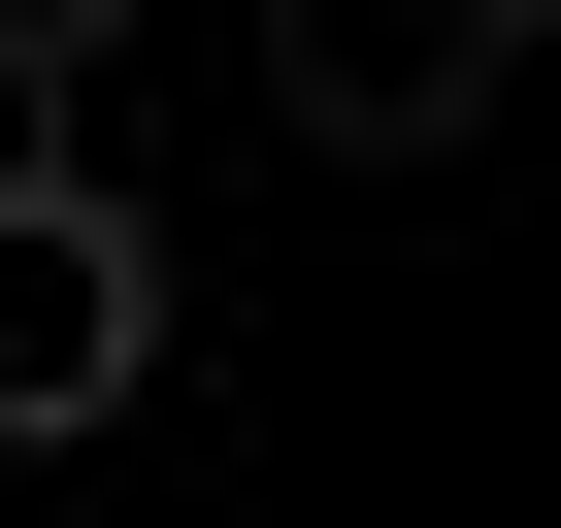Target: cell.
<instances>
[{
    "label": "cell",
    "mask_w": 561,
    "mask_h": 528,
    "mask_svg": "<svg viewBox=\"0 0 561 528\" xmlns=\"http://www.w3.org/2000/svg\"><path fill=\"white\" fill-rule=\"evenodd\" d=\"M165 364V231L100 198V165H34V133H0V462H34V429H100Z\"/></svg>",
    "instance_id": "cell-1"
},
{
    "label": "cell",
    "mask_w": 561,
    "mask_h": 528,
    "mask_svg": "<svg viewBox=\"0 0 561 528\" xmlns=\"http://www.w3.org/2000/svg\"><path fill=\"white\" fill-rule=\"evenodd\" d=\"M495 67H528V0H264V133H331V165L495 133Z\"/></svg>",
    "instance_id": "cell-2"
},
{
    "label": "cell",
    "mask_w": 561,
    "mask_h": 528,
    "mask_svg": "<svg viewBox=\"0 0 561 528\" xmlns=\"http://www.w3.org/2000/svg\"><path fill=\"white\" fill-rule=\"evenodd\" d=\"M100 34H133V0H0V100H67V67H100Z\"/></svg>",
    "instance_id": "cell-3"
}]
</instances>
